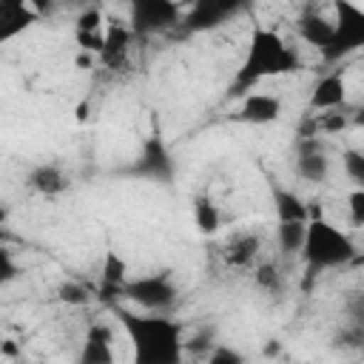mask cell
Listing matches in <instances>:
<instances>
[{"label":"cell","instance_id":"obj_1","mask_svg":"<svg viewBox=\"0 0 364 364\" xmlns=\"http://www.w3.org/2000/svg\"><path fill=\"white\" fill-rule=\"evenodd\" d=\"M117 318L131 338L134 364H182L185 341L182 327L168 316H136L128 310H117Z\"/></svg>","mask_w":364,"mask_h":364},{"label":"cell","instance_id":"obj_2","mask_svg":"<svg viewBox=\"0 0 364 364\" xmlns=\"http://www.w3.org/2000/svg\"><path fill=\"white\" fill-rule=\"evenodd\" d=\"M296 68H299V54L279 37V31L256 26L253 34H250L247 57H245V63L236 74V82H233L230 94H245L259 80L279 77V74H287V71H296Z\"/></svg>","mask_w":364,"mask_h":364},{"label":"cell","instance_id":"obj_3","mask_svg":"<svg viewBox=\"0 0 364 364\" xmlns=\"http://www.w3.org/2000/svg\"><path fill=\"white\" fill-rule=\"evenodd\" d=\"M355 245L347 233H341L336 225H330L327 219H313L307 222V233H304V247L301 256L307 262V273L316 276L321 270L330 267H341L347 262L355 259Z\"/></svg>","mask_w":364,"mask_h":364},{"label":"cell","instance_id":"obj_4","mask_svg":"<svg viewBox=\"0 0 364 364\" xmlns=\"http://www.w3.org/2000/svg\"><path fill=\"white\" fill-rule=\"evenodd\" d=\"M122 296H128L142 310L162 316L165 310H171L176 304L179 287L173 284V279L168 273H151V276H139L134 282H125Z\"/></svg>","mask_w":364,"mask_h":364},{"label":"cell","instance_id":"obj_5","mask_svg":"<svg viewBox=\"0 0 364 364\" xmlns=\"http://www.w3.org/2000/svg\"><path fill=\"white\" fill-rule=\"evenodd\" d=\"M338 11V20L333 23L336 31H333V40L327 48H321V57L324 60H341L347 57L350 51H355L358 46H364V11L350 6V3H338L336 6Z\"/></svg>","mask_w":364,"mask_h":364},{"label":"cell","instance_id":"obj_6","mask_svg":"<svg viewBox=\"0 0 364 364\" xmlns=\"http://www.w3.org/2000/svg\"><path fill=\"white\" fill-rule=\"evenodd\" d=\"M182 17L179 3L173 0H136L131 6V34H159L176 26Z\"/></svg>","mask_w":364,"mask_h":364},{"label":"cell","instance_id":"obj_7","mask_svg":"<svg viewBox=\"0 0 364 364\" xmlns=\"http://www.w3.org/2000/svg\"><path fill=\"white\" fill-rule=\"evenodd\" d=\"M131 173L134 176H145L151 182H162V185H168L173 179V159H171V154H168V148H165V142L159 136L145 139L142 156L134 162Z\"/></svg>","mask_w":364,"mask_h":364},{"label":"cell","instance_id":"obj_8","mask_svg":"<svg viewBox=\"0 0 364 364\" xmlns=\"http://www.w3.org/2000/svg\"><path fill=\"white\" fill-rule=\"evenodd\" d=\"M296 173L304 182H324L330 176V159L318 136H296Z\"/></svg>","mask_w":364,"mask_h":364},{"label":"cell","instance_id":"obj_9","mask_svg":"<svg viewBox=\"0 0 364 364\" xmlns=\"http://www.w3.org/2000/svg\"><path fill=\"white\" fill-rule=\"evenodd\" d=\"M262 253V236L259 233H250V230H242V233H233L225 245H222V262L233 270H247L256 264Z\"/></svg>","mask_w":364,"mask_h":364},{"label":"cell","instance_id":"obj_10","mask_svg":"<svg viewBox=\"0 0 364 364\" xmlns=\"http://www.w3.org/2000/svg\"><path fill=\"white\" fill-rule=\"evenodd\" d=\"M282 117V100L276 94H247L239 105V111L233 114V119L239 122H250V125H267V122H276Z\"/></svg>","mask_w":364,"mask_h":364},{"label":"cell","instance_id":"obj_11","mask_svg":"<svg viewBox=\"0 0 364 364\" xmlns=\"http://www.w3.org/2000/svg\"><path fill=\"white\" fill-rule=\"evenodd\" d=\"M37 23V9L23 0H0V46Z\"/></svg>","mask_w":364,"mask_h":364},{"label":"cell","instance_id":"obj_12","mask_svg":"<svg viewBox=\"0 0 364 364\" xmlns=\"http://www.w3.org/2000/svg\"><path fill=\"white\" fill-rule=\"evenodd\" d=\"M341 105H347V88H344L341 74H338V71L324 74V77L316 82L313 94H310V108H313V111H336V108H341Z\"/></svg>","mask_w":364,"mask_h":364},{"label":"cell","instance_id":"obj_13","mask_svg":"<svg viewBox=\"0 0 364 364\" xmlns=\"http://www.w3.org/2000/svg\"><path fill=\"white\" fill-rule=\"evenodd\" d=\"M111 327L105 324H91L85 333L82 350H80V364H114V347H111Z\"/></svg>","mask_w":364,"mask_h":364},{"label":"cell","instance_id":"obj_14","mask_svg":"<svg viewBox=\"0 0 364 364\" xmlns=\"http://www.w3.org/2000/svg\"><path fill=\"white\" fill-rule=\"evenodd\" d=\"M28 188L43 193V196H60L71 188V176L54 165V162H46V165H37L31 173H28Z\"/></svg>","mask_w":364,"mask_h":364},{"label":"cell","instance_id":"obj_15","mask_svg":"<svg viewBox=\"0 0 364 364\" xmlns=\"http://www.w3.org/2000/svg\"><path fill=\"white\" fill-rule=\"evenodd\" d=\"M131 28L122 26V23H111L108 31H105V43H102V51H100V60L108 65V68H122L125 60H128V48H131Z\"/></svg>","mask_w":364,"mask_h":364},{"label":"cell","instance_id":"obj_16","mask_svg":"<svg viewBox=\"0 0 364 364\" xmlns=\"http://www.w3.org/2000/svg\"><path fill=\"white\" fill-rule=\"evenodd\" d=\"M233 6L230 3H213V0H199L191 6V11L185 14V26L191 31H205V28H216L225 14H230Z\"/></svg>","mask_w":364,"mask_h":364},{"label":"cell","instance_id":"obj_17","mask_svg":"<svg viewBox=\"0 0 364 364\" xmlns=\"http://www.w3.org/2000/svg\"><path fill=\"white\" fill-rule=\"evenodd\" d=\"M333 31H336L333 20H327V17L318 14V11H304L301 20H299V34H301V40L310 43V46H316L318 51L330 46Z\"/></svg>","mask_w":364,"mask_h":364},{"label":"cell","instance_id":"obj_18","mask_svg":"<svg viewBox=\"0 0 364 364\" xmlns=\"http://www.w3.org/2000/svg\"><path fill=\"white\" fill-rule=\"evenodd\" d=\"M273 205L279 222H307V202L287 191V188H273Z\"/></svg>","mask_w":364,"mask_h":364},{"label":"cell","instance_id":"obj_19","mask_svg":"<svg viewBox=\"0 0 364 364\" xmlns=\"http://www.w3.org/2000/svg\"><path fill=\"white\" fill-rule=\"evenodd\" d=\"M253 284L267 296H279L284 290V273L276 262H259L253 264Z\"/></svg>","mask_w":364,"mask_h":364},{"label":"cell","instance_id":"obj_20","mask_svg":"<svg viewBox=\"0 0 364 364\" xmlns=\"http://www.w3.org/2000/svg\"><path fill=\"white\" fill-rule=\"evenodd\" d=\"M193 222L199 228V233L205 236H213L222 225V216H219V208L208 199V196H196L193 199Z\"/></svg>","mask_w":364,"mask_h":364},{"label":"cell","instance_id":"obj_21","mask_svg":"<svg viewBox=\"0 0 364 364\" xmlns=\"http://www.w3.org/2000/svg\"><path fill=\"white\" fill-rule=\"evenodd\" d=\"M125 287V262L117 253H108L102 262V296L108 299L111 293H122Z\"/></svg>","mask_w":364,"mask_h":364},{"label":"cell","instance_id":"obj_22","mask_svg":"<svg viewBox=\"0 0 364 364\" xmlns=\"http://www.w3.org/2000/svg\"><path fill=\"white\" fill-rule=\"evenodd\" d=\"M304 233H307V222H279V247H282V253H287V256L301 253Z\"/></svg>","mask_w":364,"mask_h":364},{"label":"cell","instance_id":"obj_23","mask_svg":"<svg viewBox=\"0 0 364 364\" xmlns=\"http://www.w3.org/2000/svg\"><path fill=\"white\" fill-rule=\"evenodd\" d=\"M361 344H364V327H361V321H353L350 327H341L333 336V347L336 350H358Z\"/></svg>","mask_w":364,"mask_h":364},{"label":"cell","instance_id":"obj_24","mask_svg":"<svg viewBox=\"0 0 364 364\" xmlns=\"http://www.w3.org/2000/svg\"><path fill=\"white\" fill-rule=\"evenodd\" d=\"M57 296H60V301L74 304V307H82V304L91 301V290L85 284H80V282H63L60 290H57Z\"/></svg>","mask_w":364,"mask_h":364},{"label":"cell","instance_id":"obj_25","mask_svg":"<svg viewBox=\"0 0 364 364\" xmlns=\"http://www.w3.org/2000/svg\"><path fill=\"white\" fill-rule=\"evenodd\" d=\"M341 165H344L347 176L361 188L364 185V154L361 151H344L341 154Z\"/></svg>","mask_w":364,"mask_h":364},{"label":"cell","instance_id":"obj_26","mask_svg":"<svg viewBox=\"0 0 364 364\" xmlns=\"http://www.w3.org/2000/svg\"><path fill=\"white\" fill-rule=\"evenodd\" d=\"M20 276V267L9 250V245H0V287H6L9 282H14Z\"/></svg>","mask_w":364,"mask_h":364},{"label":"cell","instance_id":"obj_27","mask_svg":"<svg viewBox=\"0 0 364 364\" xmlns=\"http://www.w3.org/2000/svg\"><path fill=\"white\" fill-rule=\"evenodd\" d=\"M100 23H102V11L97 6H88L77 17V31H100Z\"/></svg>","mask_w":364,"mask_h":364},{"label":"cell","instance_id":"obj_28","mask_svg":"<svg viewBox=\"0 0 364 364\" xmlns=\"http://www.w3.org/2000/svg\"><path fill=\"white\" fill-rule=\"evenodd\" d=\"M77 43H80L82 51L100 54L102 51V43H105V34L102 31H77Z\"/></svg>","mask_w":364,"mask_h":364},{"label":"cell","instance_id":"obj_29","mask_svg":"<svg viewBox=\"0 0 364 364\" xmlns=\"http://www.w3.org/2000/svg\"><path fill=\"white\" fill-rule=\"evenodd\" d=\"M208 364H245V358L233 347H213V353L208 355Z\"/></svg>","mask_w":364,"mask_h":364},{"label":"cell","instance_id":"obj_30","mask_svg":"<svg viewBox=\"0 0 364 364\" xmlns=\"http://www.w3.org/2000/svg\"><path fill=\"white\" fill-rule=\"evenodd\" d=\"M350 219H353L355 228L364 225V191L361 188H355L353 196H350Z\"/></svg>","mask_w":364,"mask_h":364},{"label":"cell","instance_id":"obj_31","mask_svg":"<svg viewBox=\"0 0 364 364\" xmlns=\"http://www.w3.org/2000/svg\"><path fill=\"white\" fill-rule=\"evenodd\" d=\"M0 350H3L6 355H17V344H11V341H3V344H0Z\"/></svg>","mask_w":364,"mask_h":364},{"label":"cell","instance_id":"obj_32","mask_svg":"<svg viewBox=\"0 0 364 364\" xmlns=\"http://www.w3.org/2000/svg\"><path fill=\"white\" fill-rule=\"evenodd\" d=\"M264 353H267V355H276V353H279V344H276V341H273V344H267V350H264Z\"/></svg>","mask_w":364,"mask_h":364},{"label":"cell","instance_id":"obj_33","mask_svg":"<svg viewBox=\"0 0 364 364\" xmlns=\"http://www.w3.org/2000/svg\"><path fill=\"white\" fill-rule=\"evenodd\" d=\"M0 245H9V233H6V228L0 225Z\"/></svg>","mask_w":364,"mask_h":364}]
</instances>
